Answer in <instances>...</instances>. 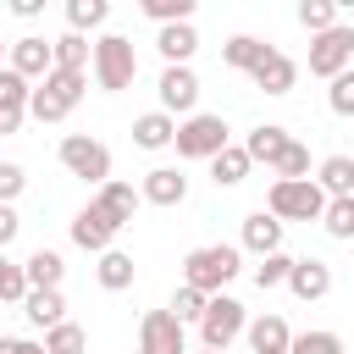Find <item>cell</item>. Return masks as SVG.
<instances>
[{"instance_id": "9", "label": "cell", "mask_w": 354, "mask_h": 354, "mask_svg": "<svg viewBox=\"0 0 354 354\" xmlns=\"http://www.w3.org/2000/svg\"><path fill=\"white\" fill-rule=\"evenodd\" d=\"M138 354H188V332L171 310H149L138 321Z\"/></svg>"}, {"instance_id": "7", "label": "cell", "mask_w": 354, "mask_h": 354, "mask_svg": "<svg viewBox=\"0 0 354 354\" xmlns=\"http://www.w3.org/2000/svg\"><path fill=\"white\" fill-rule=\"evenodd\" d=\"M55 155H61V166H66L72 177H83V183H100V188L111 183V149H105L94 133H66Z\"/></svg>"}, {"instance_id": "31", "label": "cell", "mask_w": 354, "mask_h": 354, "mask_svg": "<svg viewBox=\"0 0 354 354\" xmlns=\"http://www.w3.org/2000/svg\"><path fill=\"white\" fill-rule=\"evenodd\" d=\"M105 17H111V0H66V28L72 33L105 28Z\"/></svg>"}, {"instance_id": "24", "label": "cell", "mask_w": 354, "mask_h": 354, "mask_svg": "<svg viewBox=\"0 0 354 354\" xmlns=\"http://www.w3.org/2000/svg\"><path fill=\"white\" fill-rule=\"evenodd\" d=\"M288 144H293V138H288V127H277V122H260V127H254V133L243 138V149H249V160H266V166H277Z\"/></svg>"}, {"instance_id": "8", "label": "cell", "mask_w": 354, "mask_h": 354, "mask_svg": "<svg viewBox=\"0 0 354 354\" xmlns=\"http://www.w3.org/2000/svg\"><path fill=\"white\" fill-rule=\"evenodd\" d=\"M354 66V28L348 22H337V28H326V33H315L310 39V77H343Z\"/></svg>"}, {"instance_id": "47", "label": "cell", "mask_w": 354, "mask_h": 354, "mask_svg": "<svg viewBox=\"0 0 354 354\" xmlns=\"http://www.w3.org/2000/svg\"><path fill=\"white\" fill-rule=\"evenodd\" d=\"M194 354H216V348H194Z\"/></svg>"}, {"instance_id": "4", "label": "cell", "mask_w": 354, "mask_h": 354, "mask_svg": "<svg viewBox=\"0 0 354 354\" xmlns=\"http://www.w3.org/2000/svg\"><path fill=\"white\" fill-rule=\"evenodd\" d=\"M266 210L288 227V221H321L326 216V194L315 177H299V183H271L266 194Z\"/></svg>"}, {"instance_id": "45", "label": "cell", "mask_w": 354, "mask_h": 354, "mask_svg": "<svg viewBox=\"0 0 354 354\" xmlns=\"http://www.w3.org/2000/svg\"><path fill=\"white\" fill-rule=\"evenodd\" d=\"M6 61H11V44H0V66H6Z\"/></svg>"}, {"instance_id": "17", "label": "cell", "mask_w": 354, "mask_h": 354, "mask_svg": "<svg viewBox=\"0 0 354 354\" xmlns=\"http://www.w3.org/2000/svg\"><path fill=\"white\" fill-rule=\"evenodd\" d=\"M243 249L249 254H282V221L271 216V210H249L243 216Z\"/></svg>"}, {"instance_id": "43", "label": "cell", "mask_w": 354, "mask_h": 354, "mask_svg": "<svg viewBox=\"0 0 354 354\" xmlns=\"http://www.w3.org/2000/svg\"><path fill=\"white\" fill-rule=\"evenodd\" d=\"M39 6H44V0H11V11H17V17H39Z\"/></svg>"}, {"instance_id": "26", "label": "cell", "mask_w": 354, "mask_h": 354, "mask_svg": "<svg viewBox=\"0 0 354 354\" xmlns=\"http://www.w3.org/2000/svg\"><path fill=\"white\" fill-rule=\"evenodd\" d=\"M266 50H271L266 39H254V33H232V39L221 44V61H227L232 72H254V66L266 61Z\"/></svg>"}, {"instance_id": "15", "label": "cell", "mask_w": 354, "mask_h": 354, "mask_svg": "<svg viewBox=\"0 0 354 354\" xmlns=\"http://www.w3.org/2000/svg\"><path fill=\"white\" fill-rule=\"evenodd\" d=\"M288 288H293V299H304V304H315V299H326L332 293V266L326 260H293V271H288Z\"/></svg>"}, {"instance_id": "23", "label": "cell", "mask_w": 354, "mask_h": 354, "mask_svg": "<svg viewBox=\"0 0 354 354\" xmlns=\"http://www.w3.org/2000/svg\"><path fill=\"white\" fill-rule=\"evenodd\" d=\"M155 50L166 55V66H188V55L199 50V33H194V22H177V28H160V33H155Z\"/></svg>"}, {"instance_id": "44", "label": "cell", "mask_w": 354, "mask_h": 354, "mask_svg": "<svg viewBox=\"0 0 354 354\" xmlns=\"http://www.w3.org/2000/svg\"><path fill=\"white\" fill-rule=\"evenodd\" d=\"M11 266H17V260H6V249H0V282L11 277Z\"/></svg>"}, {"instance_id": "22", "label": "cell", "mask_w": 354, "mask_h": 354, "mask_svg": "<svg viewBox=\"0 0 354 354\" xmlns=\"http://www.w3.org/2000/svg\"><path fill=\"white\" fill-rule=\"evenodd\" d=\"M315 183H321L326 199H348L354 194V155H326L315 166Z\"/></svg>"}, {"instance_id": "3", "label": "cell", "mask_w": 354, "mask_h": 354, "mask_svg": "<svg viewBox=\"0 0 354 354\" xmlns=\"http://www.w3.org/2000/svg\"><path fill=\"white\" fill-rule=\"evenodd\" d=\"M94 83L105 88V94H122V88H133V77H138V50H133V39H122V33H100L94 39Z\"/></svg>"}, {"instance_id": "46", "label": "cell", "mask_w": 354, "mask_h": 354, "mask_svg": "<svg viewBox=\"0 0 354 354\" xmlns=\"http://www.w3.org/2000/svg\"><path fill=\"white\" fill-rule=\"evenodd\" d=\"M33 354H50V348H44V343H33Z\"/></svg>"}, {"instance_id": "1", "label": "cell", "mask_w": 354, "mask_h": 354, "mask_svg": "<svg viewBox=\"0 0 354 354\" xmlns=\"http://www.w3.org/2000/svg\"><path fill=\"white\" fill-rule=\"evenodd\" d=\"M238 271H243L238 243H205V249H188V254H183V282L199 288L205 299H216Z\"/></svg>"}, {"instance_id": "6", "label": "cell", "mask_w": 354, "mask_h": 354, "mask_svg": "<svg viewBox=\"0 0 354 354\" xmlns=\"http://www.w3.org/2000/svg\"><path fill=\"white\" fill-rule=\"evenodd\" d=\"M243 332H249V310H243L232 293H216V299H210V310H205V321H199V348L227 354Z\"/></svg>"}, {"instance_id": "13", "label": "cell", "mask_w": 354, "mask_h": 354, "mask_svg": "<svg viewBox=\"0 0 354 354\" xmlns=\"http://www.w3.org/2000/svg\"><path fill=\"white\" fill-rule=\"evenodd\" d=\"M116 232H122V227H116V221H111V216H105L94 199H88V205L72 216V243H77V249H88V254H105Z\"/></svg>"}, {"instance_id": "20", "label": "cell", "mask_w": 354, "mask_h": 354, "mask_svg": "<svg viewBox=\"0 0 354 354\" xmlns=\"http://www.w3.org/2000/svg\"><path fill=\"white\" fill-rule=\"evenodd\" d=\"M94 205H100V210H105V216H111L116 227H127V221H133V210L144 205V194H138L133 183H116V177H111V183H105V188L94 194Z\"/></svg>"}, {"instance_id": "35", "label": "cell", "mask_w": 354, "mask_h": 354, "mask_svg": "<svg viewBox=\"0 0 354 354\" xmlns=\"http://www.w3.org/2000/svg\"><path fill=\"white\" fill-rule=\"evenodd\" d=\"M205 310H210V299H205V293H199V288H188V282H183V288H177V293H171V315H177V321H183V326H188V321H194V326H199V321H205Z\"/></svg>"}, {"instance_id": "25", "label": "cell", "mask_w": 354, "mask_h": 354, "mask_svg": "<svg viewBox=\"0 0 354 354\" xmlns=\"http://www.w3.org/2000/svg\"><path fill=\"white\" fill-rule=\"evenodd\" d=\"M50 50H55V66H61V72H88V66H94V44H88L83 33H72V28H66L61 39H50Z\"/></svg>"}, {"instance_id": "2", "label": "cell", "mask_w": 354, "mask_h": 354, "mask_svg": "<svg viewBox=\"0 0 354 354\" xmlns=\"http://www.w3.org/2000/svg\"><path fill=\"white\" fill-rule=\"evenodd\" d=\"M83 94H88V72H50L44 83H33V100H28V116H39V122H66L77 105H83Z\"/></svg>"}, {"instance_id": "38", "label": "cell", "mask_w": 354, "mask_h": 354, "mask_svg": "<svg viewBox=\"0 0 354 354\" xmlns=\"http://www.w3.org/2000/svg\"><path fill=\"white\" fill-rule=\"evenodd\" d=\"M288 271H293V254H266V260L254 266V282H260V293H271V288H288Z\"/></svg>"}, {"instance_id": "37", "label": "cell", "mask_w": 354, "mask_h": 354, "mask_svg": "<svg viewBox=\"0 0 354 354\" xmlns=\"http://www.w3.org/2000/svg\"><path fill=\"white\" fill-rule=\"evenodd\" d=\"M271 171H277V183H299V177H310V149H304V144L293 138V144L282 149V160H277Z\"/></svg>"}, {"instance_id": "14", "label": "cell", "mask_w": 354, "mask_h": 354, "mask_svg": "<svg viewBox=\"0 0 354 354\" xmlns=\"http://www.w3.org/2000/svg\"><path fill=\"white\" fill-rule=\"evenodd\" d=\"M144 205H160V210H171V205H183L188 199V177L177 171V166H155V171H144Z\"/></svg>"}, {"instance_id": "42", "label": "cell", "mask_w": 354, "mask_h": 354, "mask_svg": "<svg viewBox=\"0 0 354 354\" xmlns=\"http://www.w3.org/2000/svg\"><path fill=\"white\" fill-rule=\"evenodd\" d=\"M0 354H33L28 337H0Z\"/></svg>"}, {"instance_id": "18", "label": "cell", "mask_w": 354, "mask_h": 354, "mask_svg": "<svg viewBox=\"0 0 354 354\" xmlns=\"http://www.w3.org/2000/svg\"><path fill=\"white\" fill-rule=\"evenodd\" d=\"M249 77H254V88H260V94H293V83H299V66H293L282 50H266V61H260Z\"/></svg>"}, {"instance_id": "30", "label": "cell", "mask_w": 354, "mask_h": 354, "mask_svg": "<svg viewBox=\"0 0 354 354\" xmlns=\"http://www.w3.org/2000/svg\"><path fill=\"white\" fill-rule=\"evenodd\" d=\"M138 11H144L155 28H177V22H194V0H138Z\"/></svg>"}, {"instance_id": "40", "label": "cell", "mask_w": 354, "mask_h": 354, "mask_svg": "<svg viewBox=\"0 0 354 354\" xmlns=\"http://www.w3.org/2000/svg\"><path fill=\"white\" fill-rule=\"evenodd\" d=\"M22 188H28V171H22L17 160H0V205H11Z\"/></svg>"}, {"instance_id": "28", "label": "cell", "mask_w": 354, "mask_h": 354, "mask_svg": "<svg viewBox=\"0 0 354 354\" xmlns=\"http://www.w3.org/2000/svg\"><path fill=\"white\" fill-rule=\"evenodd\" d=\"M22 271H28V288H61V277H66V260H61L55 249H33V254L22 260Z\"/></svg>"}, {"instance_id": "21", "label": "cell", "mask_w": 354, "mask_h": 354, "mask_svg": "<svg viewBox=\"0 0 354 354\" xmlns=\"http://www.w3.org/2000/svg\"><path fill=\"white\" fill-rule=\"evenodd\" d=\"M22 315L33 321V326H61L66 321V299H61V288H33L28 299H22Z\"/></svg>"}, {"instance_id": "36", "label": "cell", "mask_w": 354, "mask_h": 354, "mask_svg": "<svg viewBox=\"0 0 354 354\" xmlns=\"http://www.w3.org/2000/svg\"><path fill=\"white\" fill-rule=\"evenodd\" d=\"M299 22L310 28V39L326 33V28H337V0H304L299 6Z\"/></svg>"}, {"instance_id": "27", "label": "cell", "mask_w": 354, "mask_h": 354, "mask_svg": "<svg viewBox=\"0 0 354 354\" xmlns=\"http://www.w3.org/2000/svg\"><path fill=\"white\" fill-rule=\"evenodd\" d=\"M249 166H254L249 149H243V144H227V149L210 160V183H216V188H238V183L249 177Z\"/></svg>"}, {"instance_id": "5", "label": "cell", "mask_w": 354, "mask_h": 354, "mask_svg": "<svg viewBox=\"0 0 354 354\" xmlns=\"http://www.w3.org/2000/svg\"><path fill=\"white\" fill-rule=\"evenodd\" d=\"M232 144V127L221 122V116H210V111H194L188 122H177V155L183 160H216L221 149Z\"/></svg>"}, {"instance_id": "10", "label": "cell", "mask_w": 354, "mask_h": 354, "mask_svg": "<svg viewBox=\"0 0 354 354\" xmlns=\"http://www.w3.org/2000/svg\"><path fill=\"white\" fill-rule=\"evenodd\" d=\"M155 88H160V111H166V116H183V122L194 116V105H199V77H194V66H166Z\"/></svg>"}, {"instance_id": "12", "label": "cell", "mask_w": 354, "mask_h": 354, "mask_svg": "<svg viewBox=\"0 0 354 354\" xmlns=\"http://www.w3.org/2000/svg\"><path fill=\"white\" fill-rule=\"evenodd\" d=\"M11 72H22L28 83H44L50 72H55V50H50V39H39V33H22L17 44H11V61H6Z\"/></svg>"}, {"instance_id": "41", "label": "cell", "mask_w": 354, "mask_h": 354, "mask_svg": "<svg viewBox=\"0 0 354 354\" xmlns=\"http://www.w3.org/2000/svg\"><path fill=\"white\" fill-rule=\"evenodd\" d=\"M17 232H22V216H17L11 205H0V249H11V243H17Z\"/></svg>"}, {"instance_id": "29", "label": "cell", "mask_w": 354, "mask_h": 354, "mask_svg": "<svg viewBox=\"0 0 354 354\" xmlns=\"http://www.w3.org/2000/svg\"><path fill=\"white\" fill-rule=\"evenodd\" d=\"M94 277H100V288H105V293H127V288H133V254L105 249V254H100V266H94Z\"/></svg>"}, {"instance_id": "39", "label": "cell", "mask_w": 354, "mask_h": 354, "mask_svg": "<svg viewBox=\"0 0 354 354\" xmlns=\"http://www.w3.org/2000/svg\"><path fill=\"white\" fill-rule=\"evenodd\" d=\"M326 105H332V116H354V66H348L343 77H332V88H326Z\"/></svg>"}, {"instance_id": "11", "label": "cell", "mask_w": 354, "mask_h": 354, "mask_svg": "<svg viewBox=\"0 0 354 354\" xmlns=\"http://www.w3.org/2000/svg\"><path fill=\"white\" fill-rule=\"evenodd\" d=\"M28 100H33V83L11 66H0V138H11L22 122H28Z\"/></svg>"}, {"instance_id": "16", "label": "cell", "mask_w": 354, "mask_h": 354, "mask_svg": "<svg viewBox=\"0 0 354 354\" xmlns=\"http://www.w3.org/2000/svg\"><path fill=\"white\" fill-rule=\"evenodd\" d=\"M243 337H249V354H288V348H293V332H288V321H282L277 310L254 315Z\"/></svg>"}, {"instance_id": "33", "label": "cell", "mask_w": 354, "mask_h": 354, "mask_svg": "<svg viewBox=\"0 0 354 354\" xmlns=\"http://www.w3.org/2000/svg\"><path fill=\"white\" fill-rule=\"evenodd\" d=\"M288 354H348V348H343V337H337V332L310 326V332H293V348H288Z\"/></svg>"}, {"instance_id": "19", "label": "cell", "mask_w": 354, "mask_h": 354, "mask_svg": "<svg viewBox=\"0 0 354 354\" xmlns=\"http://www.w3.org/2000/svg\"><path fill=\"white\" fill-rule=\"evenodd\" d=\"M133 144H138V149H171V144H177V116H166V111L133 116Z\"/></svg>"}, {"instance_id": "32", "label": "cell", "mask_w": 354, "mask_h": 354, "mask_svg": "<svg viewBox=\"0 0 354 354\" xmlns=\"http://www.w3.org/2000/svg\"><path fill=\"white\" fill-rule=\"evenodd\" d=\"M44 348H50V354H88V332H83L77 321H61V326L44 332Z\"/></svg>"}, {"instance_id": "34", "label": "cell", "mask_w": 354, "mask_h": 354, "mask_svg": "<svg viewBox=\"0 0 354 354\" xmlns=\"http://www.w3.org/2000/svg\"><path fill=\"white\" fill-rule=\"evenodd\" d=\"M321 227H326L337 243H348V238H354V194H348V199H326V216H321Z\"/></svg>"}]
</instances>
